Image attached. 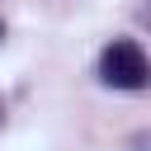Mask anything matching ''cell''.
<instances>
[{"label":"cell","instance_id":"1","mask_svg":"<svg viewBox=\"0 0 151 151\" xmlns=\"http://www.w3.org/2000/svg\"><path fill=\"white\" fill-rule=\"evenodd\" d=\"M99 80L113 90H146L151 85V61L142 52V42L132 38H113L99 52Z\"/></svg>","mask_w":151,"mask_h":151},{"label":"cell","instance_id":"2","mask_svg":"<svg viewBox=\"0 0 151 151\" xmlns=\"http://www.w3.org/2000/svg\"><path fill=\"white\" fill-rule=\"evenodd\" d=\"M0 38H5V24H0Z\"/></svg>","mask_w":151,"mask_h":151},{"label":"cell","instance_id":"3","mask_svg":"<svg viewBox=\"0 0 151 151\" xmlns=\"http://www.w3.org/2000/svg\"><path fill=\"white\" fill-rule=\"evenodd\" d=\"M0 123H5V109H0Z\"/></svg>","mask_w":151,"mask_h":151}]
</instances>
